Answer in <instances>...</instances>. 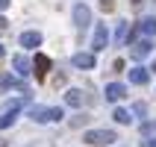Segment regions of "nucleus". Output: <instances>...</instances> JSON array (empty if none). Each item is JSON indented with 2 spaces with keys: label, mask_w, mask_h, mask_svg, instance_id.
<instances>
[{
  "label": "nucleus",
  "mask_w": 156,
  "mask_h": 147,
  "mask_svg": "<svg viewBox=\"0 0 156 147\" xmlns=\"http://www.w3.org/2000/svg\"><path fill=\"white\" fill-rule=\"evenodd\" d=\"M30 118L44 124V121H59V118H65V112H62V106H30Z\"/></svg>",
  "instance_id": "f257e3e1"
},
{
  "label": "nucleus",
  "mask_w": 156,
  "mask_h": 147,
  "mask_svg": "<svg viewBox=\"0 0 156 147\" xmlns=\"http://www.w3.org/2000/svg\"><path fill=\"white\" fill-rule=\"evenodd\" d=\"M83 138H86L88 144H94V147H103V144H112V141H118V135H115L112 130H88Z\"/></svg>",
  "instance_id": "f03ea898"
},
{
  "label": "nucleus",
  "mask_w": 156,
  "mask_h": 147,
  "mask_svg": "<svg viewBox=\"0 0 156 147\" xmlns=\"http://www.w3.org/2000/svg\"><path fill=\"white\" fill-rule=\"evenodd\" d=\"M150 53H153V44L147 41V38H141V41H136V44H130V56L136 62H141V59H147Z\"/></svg>",
  "instance_id": "7ed1b4c3"
},
{
  "label": "nucleus",
  "mask_w": 156,
  "mask_h": 147,
  "mask_svg": "<svg viewBox=\"0 0 156 147\" xmlns=\"http://www.w3.org/2000/svg\"><path fill=\"white\" fill-rule=\"evenodd\" d=\"M74 24H77L80 30H86V26L91 24V9H88L86 3H77V6H74Z\"/></svg>",
  "instance_id": "20e7f679"
},
{
  "label": "nucleus",
  "mask_w": 156,
  "mask_h": 147,
  "mask_svg": "<svg viewBox=\"0 0 156 147\" xmlns=\"http://www.w3.org/2000/svg\"><path fill=\"white\" fill-rule=\"evenodd\" d=\"M33 71H35V79H44V77H47V71H50V56H44V53H35V59H33Z\"/></svg>",
  "instance_id": "39448f33"
},
{
  "label": "nucleus",
  "mask_w": 156,
  "mask_h": 147,
  "mask_svg": "<svg viewBox=\"0 0 156 147\" xmlns=\"http://www.w3.org/2000/svg\"><path fill=\"white\" fill-rule=\"evenodd\" d=\"M106 44H109V30H106V24H97L94 26V41H91V50H103Z\"/></svg>",
  "instance_id": "423d86ee"
},
{
  "label": "nucleus",
  "mask_w": 156,
  "mask_h": 147,
  "mask_svg": "<svg viewBox=\"0 0 156 147\" xmlns=\"http://www.w3.org/2000/svg\"><path fill=\"white\" fill-rule=\"evenodd\" d=\"M12 68H15V74L18 77H27V74H33V62L27 59V56H12Z\"/></svg>",
  "instance_id": "0eeeda50"
},
{
  "label": "nucleus",
  "mask_w": 156,
  "mask_h": 147,
  "mask_svg": "<svg viewBox=\"0 0 156 147\" xmlns=\"http://www.w3.org/2000/svg\"><path fill=\"white\" fill-rule=\"evenodd\" d=\"M121 97H127V86H121V82H109L106 86V100L109 103H118Z\"/></svg>",
  "instance_id": "6e6552de"
},
{
  "label": "nucleus",
  "mask_w": 156,
  "mask_h": 147,
  "mask_svg": "<svg viewBox=\"0 0 156 147\" xmlns=\"http://www.w3.org/2000/svg\"><path fill=\"white\" fill-rule=\"evenodd\" d=\"M38 44H41V33H38V30H27L24 35H21V47H38Z\"/></svg>",
  "instance_id": "1a4fd4ad"
},
{
  "label": "nucleus",
  "mask_w": 156,
  "mask_h": 147,
  "mask_svg": "<svg viewBox=\"0 0 156 147\" xmlns=\"http://www.w3.org/2000/svg\"><path fill=\"white\" fill-rule=\"evenodd\" d=\"M147 79H150L147 68H141V65H136V68L130 71V82H133V86H147Z\"/></svg>",
  "instance_id": "9d476101"
},
{
  "label": "nucleus",
  "mask_w": 156,
  "mask_h": 147,
  "mask_svg": "<svg viewBox=\"0 0 156 147\" xmlns=\"http://www.w3.org/2000/svg\"><path fill=\"white\" fill-rule=\"evenodd\" d=\"M9 88H21V91L27 94V86H24V82H18V77L3 74V77H0V91H9Z\"/></svg>",
  "instance_id": "9b49d317"
},
{
  "label": "nucleus",
  "mask_w": 156,
  "mask_h": 147,
  "mask_svg": "<svg viewBox=\"0 0 156 147\" xmlns=\"http://www.w3.org/2000/svg\"><path fill=\"white\" fill-rule=\"evenodd\" d=\"M74 68H94V53H74Z\"/></svg>",
  "instance_id": "f8f14e48"
},
{
  "label": "nucleus",
  "mask_w": 156,
  "mask_h": 147,
  "mask_svg": "<svg viewBox=\"0 0 156 147\" xmlns=\"http://www.w3.org/2000/svg\"><path fill=\"white\" fill-rule=\"evenodd\" d=\"M65 103L68 106H83V88H68L65 91Z\"/></svg>",
  "instance_id": "ddd939ff"
},
{
  "label": "nucleus",
  "mask_w": 156,
  "mask_h": 147,
  "mask_svg": "<svg viewBox=\"0 0 156 147\" xmlns=\"http://www.w3.org/2000/svg\"><path fill=\"white\" fill-rule=\"evenodd\" d=\"M133 33H136V30H133L130 24H121V26H118V35H115V38H118V44H127V41L133 38Z\"/></svg>",
  "instance_id": "4468645a"
},
{
  "label": "nucleus",
  "mask_w": 156,
  "mask_h": 147,
  "mask_svg": "<svg viewBox=\"0 0 156 147\" xmlns=\"http://www.w3.org/2000/svg\"><path fill=\"white\" fill-rule=\"evenodd\" d=\"M139 30L144 35H156V18H141V21H139Z\"/></svg>",
  "instance_id": "2eb2a0df"
},
{
  "label": "nucleus",
  "mask_w": 156,
  "mask_h": 147,
  "mask_svg": "<svg viewBox=\"0 0 156 147\" xmlns=\"http://www.w3.org/2000/svg\"><path fill=\"white\" fill-rule=\"evenodd\" d=\"M112 118H115L118 124H130V121H133V112H127V109H115Z\"/></svg>",
  "instance_id": "dca6fc26"
},
{
  "label": "nucleus",
  "mask_w": 156,
  "mask_h": 147,
  "mask_svg": "<svg viewBox=\"0 0 156 147\" xmlns=\"http://www.w3.org/2000/svg\"><path fill=\"white\" fill-rule=\"evenodd\" d=\"M88 121H91V118H88V115H83V112H80V115H74V118H71V127H74V130H80V127H86Z\"/></svg>",
  "instance_id": "f3484780"
},
{
  "label": "nucleus",
  "mask_w": 156,
  "mask_h": 147,
  "mask_svg": "<svg viewBox=\"0 0 156 147\" xmlns=\"http://www.w3.org/2000/svg\"><path fill=\"white\" fill-rule=\"evenodd\" d=\"M133 115L144 118V115H147V106H144V103H133Z\"/></svg>",
  "instance_id": "a211bd4d"
},
{
  "label": "nucleus",
  "mask_w": 156,
  "mask_h": 147,
  "mask_svg": "<svg viewBox=\"0 0 156 147\" xmlns=\"http://www.w3.org/2000/svg\"><path fill=\"white\" fill-rule=\"evenodd\" d=\"M100 9L103 12H115V0H100Z\"/></svg>",
  "instance_id": "6ab92c4d"
},
{
  "label": "nucleus",
  "mask_w": 156,
  "mask_h": 147,
  "mask_svg": "<svg viewBox=\"0 0 156 147\" xmlns=\"http://www.w3.org/2000/svg\"><path fill=\"white\" fill-rule=\"evenodd\" d=\"M141 132H144V135H153V132H156V124H141Z\"/></svg>",
  "instance_id": "aec40b11"
},
{
  "label": "nucleus",
  "mask_w": 156,
  "mask_h": 147,
  "mask_svg": "<svg viewBox=\"0 0 156 147\" xmlns=\"http://www.w3.org/2000/svg\"><path fill=\"white\" fill-rule=\"evenodd\" d=\"M6 26H9V21H6L3 15H0V30H6Z\"/></svg>",
  "instance_id": "412c9836"
},
{
  "label": "nucleus",
  "mask_w": 156,
  "mask_h": 147,
  "mask_svg": "<svg viewBox=\"0 0 156 147\" xmlns=\"http://www.w3.org/2000/svg\"><path fill=\"white\" fill-rule=\"evenodd\" d=\"M141 147H156V138H150V141H144Z\"/></svg>",
  "instance_id": "4be33fe9"
},
{
  "label": "nucleus",
  "mask_w": 156,
  "mask_h": 147,
  "mask_svg": "<svg viewBox=\"0 0 156 147\" xmlns=\"http://www.w3.org/2000/svg\"><path fill=\"white\" fill-rule=\"evenodd\" d=\"M9 3H12V0H0V12H3V9H6Z\"/></svg>",
  "instance_id": "5701e85b"
},
{
  "label": "nucleus",
  "mask_w": 156,
  "mask_h": 147,
  "mask_svg": "<svg viewBox=\"0 0 156 147\" xmlns=\"http://www.w3.org/2000/svg\"><path fill=\"white\" fill-rule=\"evenodd\" d=\"M130 3H133V6H136V9H139V6H141V3H144V0H130Z\"/></svg>",
  "instance_id": "b1692460"
},
{
  "label": "nucleus",
  "mask_w": 156,
  "mask_h": 147,
  "mask_svg": "<svg viewBox=\"0 0 156 147\" xmlns=\"http://www.w3.org/2000/svg\"><path fill=\"white\" fill-rule=\"evenodd\" d=\"M0 147H9V141H6V138H0Z\"/></svg>",
  "instance_id": "393cba45"
},
{
  "label": "nucleus",
  "mask_w": 156,
  "mask_h": 147,
  "mask_svg": "<svg viewBox=\"0 0 156 147\" xmlns=\"http://www.w3.org/2000/svg\"><path fill=\"white\" fill-rule=\"evenodd\" d=\"M153 74H156V59H153Z\"/></svg>",
  "instance_id": "a878e982"
},
{
  "label": "nucleus",
  "mask_w": 156,
  "mask_h": 147,
  "mask_svg": "<svg viewBox=\"0 0 156 147\" xmlns=\"http://www.w3.org/2000/svg\"><path fill=\"white\" fill-rule=\"evenodd\" d=\"M0 56H3V44H0Z\"/></svg>",
  "instance_id": "bb28decb"
}]
</instances>
